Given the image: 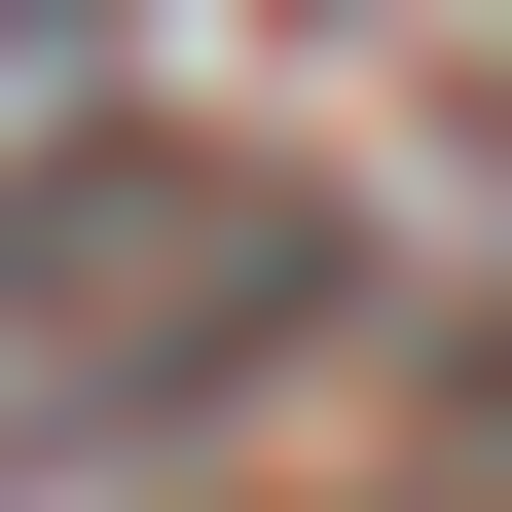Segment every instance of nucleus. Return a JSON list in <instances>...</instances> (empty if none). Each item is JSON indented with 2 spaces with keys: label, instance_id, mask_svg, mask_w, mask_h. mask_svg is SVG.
Wrapping results in <instances>:
<instances>
[{
  "label": "nucleus",
  "instance_id": "f257e3e1",
  "mask_svg": "<svg viewBox=\"0 0 512 512\" xmlns=\"http://www.w3.org/2000/svg\"><path fill=\"white\" fill-rule=\"evenodd\" d=\"M293 330H330V220L293 183H220V147H37L0 183V366L37 403H220Z\"/></svg>",
  "mask_w": 512,
  "mask_h": 512
}]
</instances>
